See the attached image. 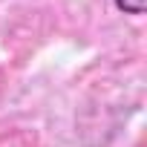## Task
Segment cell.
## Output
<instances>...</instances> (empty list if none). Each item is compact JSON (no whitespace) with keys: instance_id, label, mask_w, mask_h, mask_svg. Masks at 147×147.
<instances>
[{"instance_id":"1","label":"cell","mask_w":147,"mask_h":147,"mask_svg":"<svg viewBox=\"0 0 147 147\" xmlns=\"http://www.w3.org/2000/svg\"><path fill=\"white\" fill-rule=\"evenodd\" d=\"M113 3L124 15H144V9H147V0H113Z\"/></svg>"}]
</instances>
